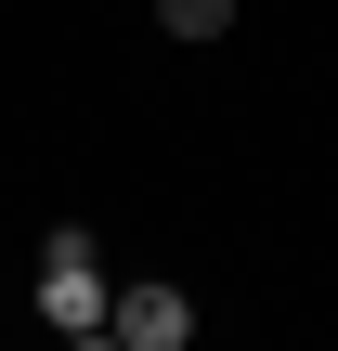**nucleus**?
Instances as JSON below:
<instances>
[{"instance_id": "nucleus-1", "label": "nucleus", "mask_w": 338, "mask_h": 351, "mask_svg": "<svg viewBox=\"0 0 338 351\" xmlns=\"http://www.w3.org/2000/svg\"><path fill=\"white\" fill-rule=\"evenodd\" d=\"M104 300H117L104 287V234L91 221H52L39 234V326L52 339H104Z\"/></svg>"}, {"instance_id": "nucleus-3", "label": "nucleus", "mask_w": 338, "mask_h": 351, "mask_svg": "<svg viewBox=\"0 0 338 351\" xmlns=\"http://www.w3.org/2000/svg\"><path fill=\"white\" fill-rule=\"evenodd\" d=\"M169 39H234V0H156Z\"/></svg>"}, {"instance_id": "nucleus-2", "label": "nucleus", "mask_w": 338, "mask_h": 351, "mask_svg": "<svg viewBox=\"0 0 338 351\" xmlns=\"http://www.w3.org/2000/svg\"><path fill=\"white\" fill-rule=\"evenodd\" d=\"M104 339H117V351H182V339H195V300H182L169 274H143V287L104 300Z\"/></svg>"}]
</instances>
